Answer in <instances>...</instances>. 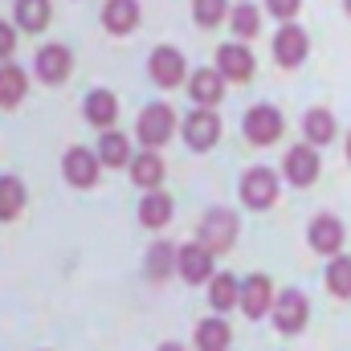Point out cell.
<instances>
[{"mask_svg":"<svg viewBox=\"0 0 351 351\" xmlns=\"http://www.w3.org/2000/svg\"><path fill=\"white\" fill-rule=\"evenodd\" d=\"M135 131H139V139H143V147H164L168 139H172L176 131V114L168 102H152V106H143L139 110V123H135Z\"/></svg>","mask_w":351,"mask_h":351,"instance_id":"cell-1","label":"cell"},{"mask_svg":"<svg viewBox=\"0 0 351 351\" xmlns=\"http://www.w3.org/2000/svg\"><path fill=\"white\" fill-rule=\"evenodd\" d=\"M245 139H250L254 147H269V143H278V139H282V110L269 106V102L250 106V114H245Z\"/></svg>","mask_w":351,"mask_h":351,"instance_id":"cell-2","label":"cell"},{"mask_svg":"<svg viewBox=\"0 0 351 351\" xmlns=\"http://www.w3.org/2000/svg\"><path fill=\"white\" fill-rule=\"evenodd\" d=\"M233 241H237V217L229 208L204 213V221H200V245L213 250V254H225Z\"/></svg>","mask_w":351,"mask_h":351,"instance_id":"cell-3","label":"cell"},{"mask_svg":"<svg viewBox=\"0 0 351 351\" xmlns=\"http://www.w3.org/2000/svg\"><path fill=\"white\" fill-rule=\"evenodd\" d=\"M184 139H188L192 152H208V147H217V139H221V119H217V110L196 106V110L184 119Z\"/></svg>","mask_w":351,"mask_h":351,"instance_id":"cell-4","label":"cell"},{"mask_svg":"<svg viewBox=\"0 0 351 351\" xmlns=\"http://www.w3.org/2000/svg\"><path fill=\"white\" fill-rule=\"evenodd\" d=\"M98 172H102L98 152L70 147V152L62 156V176H66V184H74V188H94V184H98Z\"/></svg>","mask_w":351,"mask_h":351,"instance_id":"cell-5","label":"cell"},{"mask_svg":"<svg viewBox=\"0 0 351 351\" xmlns=\"http://www.w3.org/2000/svg\"><path fill=\"white\" fill-rule=\"evenodd\" d=\"M306 53H311L306 29H298V25H290V21H286V25L274 33V58H278V66L294 70V66H302V62H306Z\"/></svg>","mask_w":351,"mask_h":351,"instance_id":"cell-6","label":"cell"},{"mask_svg":"<svg viewBox=\"0 0 351 351\" xmlns=\"http://www.w3.org/2000/svg\"><path fill=\"white\" fill-rule=\"evenodd\" d=\"M306 315H311V306H306V298L298 290H282L274 298V323H278L282 335H298L306 327Z\"/></svg>","mask_w":351,"mask_h":351,"instance_id":"cell-7","label":"cell"},{"mask_svg":"<svg viewBox=\"0 0 351 351\" xmlns=\"http://www.w3.org/2000/svg\"><path fill=\"white\" fill-rule=\"evenodd\" d=\"M147 70H152V82H156V86L176 90L180 82H184V53H180L176 45H156Z\"/></svg>","mask_w":351,"mask_h":351,"instance_id":"cell-8","label":"cell"},{"mask_svg":"<svg viewBox=\"0 0 351 351\" xmlns=\"http://www.w3.org/2000/svg\"><path fill=\"white\" fill-rule=\"evenodd\" d=\"M278 176L269 172V168H250V172L241 176V200L250 204V208H269L274 200H278Z\"/></svg>","mask_w":351,"mask_h":351,"instance_id":"cell-9","label":"cell"},{"mask_svg":"<svg viewBox=\"0 0 351 351\" xmlns=\"http://www.w3.org/2000/svg\"><path fill=\"white\" fill-rule=\"evenodd\" d=\"M217 70L225 82H250L254 78V53L241 45V41H229L217 49Z\"/></svg>","mask_w":351,"mask_h":351,"instance_id":"cell-10","label":"cell"},{"mask_svg":"<svg viewBox=\"0 0 351 351\" xmlns=\"http://www.w3.org/2000/svg\"><path fill=\"white\" fill-rule=\"evenodd\" d=\"M33 70L45 86H58L70 78V49L66 45H41L37 58H33Z\"/></svg>","mask_w":351,"mask_h":351,"instance_id":"cell-11","label":"cell"},{"mask_svg":"<svg viewBox=\"0 0 351 351\" xmlns=\"http://www.w3.org/2000/svg\"><path fill=\"white\" fill-rule=\"evenodd\" d=\"M176 269H180V278L184 282H213L217 274H213V250H204L200 241H192V245H180V262H176Z\"/></svg>","mask_w":351,"mask_h":351,"instance_id":"cell-12","label":"cell"},{"mask_svg":"<svg viewBox=\"0 0 351 351\" xmlns=\"http://www.w3.org/2000/svg\"><path fill=\"white\" fill-rule=\"evenodd\" d=\"M319 152H315V143H298V147H290L286 152V176H290V184H298V188H306V184H315L319 180Z\"/></svg>","mask_w":351,"mask_h":351,"instance_id":"cell-13","label":"cell"},{"mask_svg":"<svg viewBox=\"0 0 351 351\" xmlns=\"http://www.w3.org/2000/svg\"><path fill=\"white\" fill-rule=\"evenodd\" d=\"M269 306H274V286H269V278H265V274H250V278L241 282V311H245L250 319H262Z\"/></svg>","mask_w":351,"mask_h":351,"instance_id":"cell-14","label":"cell"},{"mask_svg":"<svg viewBox=\"0 0 351 351\" xmlns=\"http://www.w3.org/2000/svg\"><path fill=\"white\" fill-rule=\"evenodd\" d=\"M188 94H192V102L196 106H217L221 98H225V78H221V70H196L192 78H188Z\"/></svg>","mask_w":351,"mask_h":351,"instance_id":"cell-15","label":"cell"},{"mask_svg":"<svg viewBox=\"0 0 351 351\" xmlns=\"http://www.w3.org/2000/svg\"><path fill=\"white\" fill-rule=\"evenodd\" d=\"M311 250H319V254H339L343 250V225H339V217L323 213V217L311 221Z\"/></svg>","mask_w":351,"mask_h":351,"instance_id":"cell-16","label":"cell"},{"mask_svg":"<svg viewBox=\"0 0 351 351\" xmlns=\"http://www.w3.org/2000/svg\"><path fill=\"white\" fill-rule=\"evenodd\" d=\"M102 25H106L114 37H127V33L139 25V0H106V4H102Z\"/></svg>","mask_w":351,"mask_h":351,"instance_id":"cell-17","label":"cell"},{"mask_svg":"<svg viewBox=\"0 0 351 351\" xmlns=\"http://www.w3.org/2000/svg\"><path fill=\"white\" fill-rule=\"evenodd\" d=\"M168 217H172V196L168 192H143V200H139V225L143 229H164L168 225Z\"/></svg>","mask_w":351,"mask_h":351,"instance_id":"cell-18","label":"cell"},{"mask_svg":"<svg viewBox=\"0 0 351 351\" xmlns=\"http://www.w3.org/2000/svg\"><path fill=\"white\" fill-rule=\"evenodd\" d=\"M98 160H102V168H131V143H127V135H119V131H102V139H98Z\"/></svg>","mask_w":351,"mask_h":351,"instance_id":"cell-19","label":"cell"},{"mask_svg":"<svg viewBox=\"0 0 351 351\" xmlns=\"http://www.w3.org/2000/svg\"><path fill=\"white\" fill-rule=\"evenodd\" d=\"M131 180H135L143 192H156V188L164 184V160H160L156 152L135 156V160H131Z\"/></svg>","mask_w":351,"mask_h":351,"instance_id":"cell-20","label":"cell"},{"mask_svg":"<svg viewBox=\"0 0 351 351\" xmlns=\"http://www.w3.org/2000/svg\"><path fill=\"white\" fill-rule=\"evenodd\" d=\"M302 135H306V143H331L335 139V114L331 110H323V106H315V110H306L302 114Z\"/></svg>","mask_w":351,"mask_h":351,"instance_id":"cell-21","label":"cell"},{"mask_svg":"<svg viewBox=\"0 0 351 351\" xmlns=\"http://www.w3.org/2000/svg\"><path fill=\"white\" fill-rule=\"evenodd\" d=\"M86 119L94 127H114V119H119V102H114V94L110 90H90L86 94Z\"/></svg>","mask_w":351,"mask_h":351,"instance_id":"cell-22","label":"cell"},{"mask_svg":"<svg viewBox=\"0 0 351 351\" xmlns=\"http://www.w3.org/2000/svg\"><path fill=\"white\" fill-rule=\"evenodd\" d=\"M25 90H29V78L21 66H0V106H8V110L21 106Z\"/></svg>","mask_w":351,"mask_h":351,"instance_id":"cell-23","label":"cell"},{"mask_svg":"<svg viewBox=\"0 0 351 351\" xmlns=\"http://www.w3.org/2000/svg\"><path fill=\"white\" fill-rule=\"evenodd\" d=\"M208 298H213L217 311H233V306L241 302V286H237V278H233V274H217V278L208 282Z\"/></svg>","mask_w":351,"mask_h":351,"instance_id":"cell-24","label":"cell"},{"mask_svg":"<svg viewBox=\"0 0 351 351\" xmlns=\"http://www.w3.org/2000/svg\"><path fill=\"white\" fill-rule=\"evenodd\" d=\"M49 16H53L49 0H16V25H21V29L37 33V29L49 25Z\"/></svg>","mask_w":351,"mask_h":351,"instance_id":"cell-25","label":"cell"},{"mask_svg":"<svg viewBox=\"0 0 351 351\" xmlns=\"http://www.w3.org/2000/svg\"><path fill=\"white\" fill-rule=\"evenodd\" d=\"M21 208H25V184L16 176H0V221L21 217Z\"/></svg>","mask_w":351,"mask_h":351,"instance_id":"cell-26","label":"cell"},{"mask_svg":"<svg viewBox=\"0 0 351 351\" xmlns=\"http://www.w3.org/2000/svg\"><path fill=\"white\" fill-rule=\"evenodd\" d=\"M176 262H180V250L176 245H168V241L152 245V254H147V278L152 282H164L168 274H176Z\"/></svg>","mask_w":351,"mask_h":351,"instance_id":"cell-27","label":"cell"},{"mask_svg":"<svg viewBox=\"0 0 351 351\" xmlns=\"http://www.w3.org/2000/svg\"><path fill=\"white\" fill-rule=\"evenodd\" d=\"M196 348L200 351H225L229 348V323L225 319H204L196 327Z\"/></svg>","mask_w":351,"mask_h":351,"instance_id":"cell-28","label":"cell"},{"mask_svg":"<svg viewBox=\"0 0 351 351\" xmlns=\"http://www.w3.org/2000/svg\"><path fill=\"white\" fill-rule=\"evenodd\" d=\"M229 12H233V8H229V0H192V21H196L200 29L221 25Z\"/></svg>","mask_w":351,"mask_h":351,"instance_id":"cell-29","label":"cell"},{"mask_svg":"<svg viewBox=\"0 0 351 351\" xmlns=\"http://www.w3.org/2000/svg\"><path fill=\"white\" fill-rule=\"evenodd\" d=\"M327 290L335 298H351V258H331V265H327Z\"/></svg>","mask_w":351,"mask_h":351,"instance_id":"cell-30","label":"cell"},{"mask_svg":"<svg viewBox=\"0 0 351 351\" xmlns=\"http://www.w3.org/2000/svg\"><path fill=\"white\" fill-rule=\"evenodd\" d=\"M229 25H233V33L237 37H258V29H262V16H258V8L254 4H237L233 12H229Z\"/></svg>","mask_w":351,"mask_h":351,"instance_id":"cell-31","label":"cell"},{"mask_svg":"<svg viewBox=\"0 0 351 351\" xmlns=\"http://www.w3.org/2000/svg\"><path fill=\"white\" fill-rule=\"evenodd\" d=\"M298 4H302V0H265V8H269L274 16H282V21H290V16L298 12Z\"/></svg>","mask_w":351,"mask_h":351,"instance_id":"cell-32","label":"cell"},{"mask_svg":"<svg viewBox=\"0 0 351 351\" xmlns=\"http://www.w3.org/2000/svg\"><path fill=\"white\" fill-rule=\"evenodd\" d=\"M12 49H16V33H12L8 21H0V58H8Z\"/></svg>","mask_w":351,"mask_h":351,"instance_id":"cell-33","label":"cell"},{"mask_svg":"<svg viewBox=\"0 0 351 351\" xmlns=\"http://www.w3.org/2000/svg\"><path fill=\"white\" fill-rule=\"evenodd\" d=\"M160 351H184V348H180V343H164Z\"/></svg>","mask_w":351,"mask_h":351,"instance_id":"cell-34","label":"cell"},{"mask_svg":"<svg viewBox=\"0 0 351 351\" xmlns=\"http://www.w3.org/2000/svg\"><path fill=\"white\" fill-rule=\"evenodd\" d=\"M343 4H348V16H351V0H343Z\"/></svg>","mask_w":351,"mask_h":351,"instance_id":"cell-35","label":"cell"},{"mask_svg":"<svg viewBox=\"0 0 351 351\" xmlns=\"http://www.w3.org/2000/svg\"><path fill=\"white\" fill-rule=\"evenodd\" d=\"M348 160H351V139H348Z\"/></svg>","mask_w":351,"mask_h":351,"instance_id":"cell-36","label":"cell"}]
</instances>
